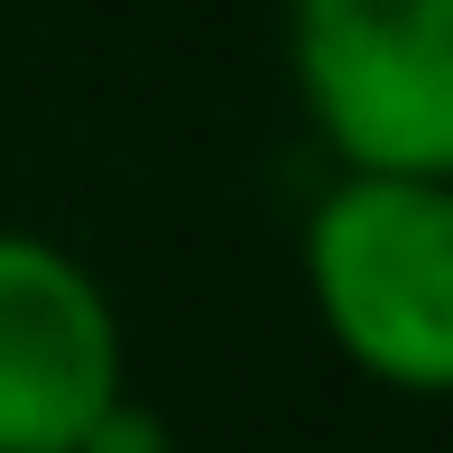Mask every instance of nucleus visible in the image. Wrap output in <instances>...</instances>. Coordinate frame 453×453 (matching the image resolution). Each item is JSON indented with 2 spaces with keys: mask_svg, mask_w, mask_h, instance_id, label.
I'll return each instance as SVG.
<instances>
[{
  "mask_svg": "<svg viewBox=\"0 0 453 453\" xmlns=\"http://www.w3.org/2000/svg\"><path fill=\"white\" fill-rule=\"evenodd\" d=\"M305 296L361 380L453 398V185L334 176L305 213Z\"/></svg>",
  "mask_w": 453,
  "mask_h": 453,
  "instance_id": "f257e3e1",
  "label": "nucleus"
},
{
  "mask_svg": "<svg viewBox=\"0 0 453 453\" xmlns=\"http://www.w3.org/2000/svg\"><path fill=\"white\" fill-rule=\"evenodd\" d=\"M287 84L334 176L453 185V0H287Z\"/></svg>",
  "mask_w": 453,
  "mask_h": 453,
  "instance_id": "f03ea898",
  "label": "nucleus"
},
{
  "mask_svg": "<svg viewBox=\"0 0 453 453\" xmlns=\"http://www.w3.org/2000/svg\"><path fill=\"white\" fill-rule=\"evenodd\" d=\"M130 398L120 305L65 241L0 222V453H74Z\"/></svg>",
  "mask_w": 453,
  "mask_h": 453,
  "instance_id": "7ed1b4c3",
  "label": "nucleus"
},
{
  "mask_svg": "<svg viewBox=\"0 0 453 453\" xmlns=\"http://www.w3.org/2000/svg\"><path fill=\"white\" fill-rule=\"evenodd\" d=\"M74 453H176V435H167V417H157V407L111 398V407L84 426V444H74Z\"/></svg>",
  "mask_w": 453,
  "mask_h": 453,
  "instance_id": "20e7f679",
  "label": "nucleus"
}]
</instances>
